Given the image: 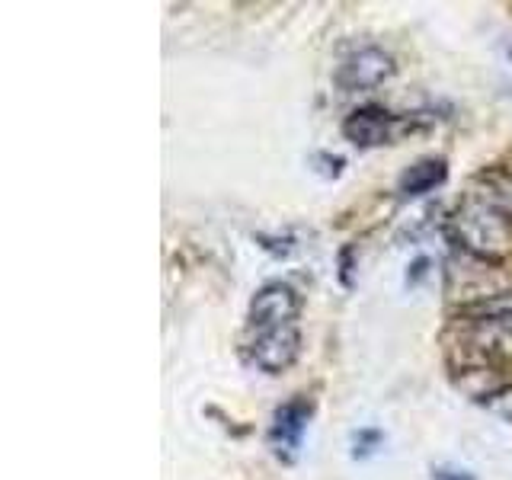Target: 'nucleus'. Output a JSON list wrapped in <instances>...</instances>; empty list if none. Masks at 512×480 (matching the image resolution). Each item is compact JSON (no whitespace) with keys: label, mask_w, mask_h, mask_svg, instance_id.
Here are the masks:
<instances>
[{"label":"nucleus","mask_w":512,"mask_h":480,"mask_svg":"<svg viewBox=\"0 0 512 480\" xmlns=\"http://www.w3.org/2000/svg\"><path fill=\"white\" fill-rule=\"evenodd\" d=\"M452 224L461 247L484 260H503L512 253V202L500 192L468 196L458 205Z\"/></svg>","instance_id":"1"},{"label":"nucleus","mask_w":512,"mask_h":480,"mask_svg":"<svg viewBox=\"0 0 512 480\" xmlns=\"http://www.w3.org/2000/svg\"><path fill=\"white\" fill-rule=\"evenodd\" d=\"M250 343V359L256 368H263L269 375H279L285 368H292L295 359L301 356V333L298 324L285 327H269V330H253Z\"/></svg>","instance_id":"2"},{"label":"nucleus","mask_w":512,"mask_h":480,"mask_svg":"<svg viewBox=\"0 0 512 480\" xmlns=\"http://www.w3.org/2000/svg\"><path fill=\"white\" fill-rule=\"evenodd\" d=\"M298 311H301V301L295 295V288L285 282H269L250 301V330L295 324Z\"/></svg>","instance_id":"3"},{"label":"nucleus","mask_w":512,"mask_h":480,"mask_svg":"<svg viewBox=\"0 0 512 480\" xmlns=\"http://www.w3.org/2000/svg\"><path fill=\"white\" fill-rule=\"evenodd\" d=\"M391 74H394L391 55L381 52L375 45H368V48H359V52H352L340 68H336V84L343 90H372L384 84Z\"/></svg>","instance_id":"4"},{"label":"nucleus","mask_w":512,"mask_h":480,"mask_svg":"<svg viewBox=\"0 0 512 480\" xmlns=\"http://www.w3.org/2000/svg\"><path fill=\"white\" fill-rule=\"evenodd\" d=\"M308 420H311V404L308 400H288V404H282L276 410V416H272V426H269V442L272 448H276V455L292 461L298 455L301 448V436L304 429H308Z\"/></svg>","instance_id":"5"},{"label":"nucleus","mask_w":512,"mask_h":480,"mask_svg":"<svg viewBox=\"0 0 512 480\" xmlns=\"http://www.w3.org/2000/svg\"><path fill=\"white\" fill-rule=\"evenodd\" d=\"M397 116H391L388 109L381 106H362L343 122V135L359 144V148H378V144H388L394 135Z\"/></svg>","instance_id":"6"},{"label":"nucleus","mask_w":512,"mask_h":480,"mask_svg":"<svg viewBox=\"0 0 512 480\" xmlns=\"http://www.w3.org/2000/svg\"><path fill=\"white\" fill-rule=\"evenodd\" d=\"M445 176H448L445 160L442 157H426V160H420V164H413V167H407L404 173H400L397 192L404 199L426 196V192H432L436 186L445 183Z\"/></svg>","instance_id":"7"},{"label":"nucleus","mask_w":512,"mask_h":480,"mask_svg":"<svg viewBox=\"0 0 512 480\" xmlns=\"http://www.w3.org/2000/svg\"><path fill=\"white\" fill-rule=\"evenodd\" d=\"M458 317H464L468 324H503L512 327V292H500L490 298H477L471 304H464L458 311Z\"/></svg>","instance_id":"8"},{"label":"nucleus","mask_w":512,"mask_h":480,"mask_svg":"<svg viewBox=\"0 0 512 480\" xmlns=\"http://www.w3.org/2000/svg\"><path fill=\"white\" fill-rule=\"evenodd\" d=\"M487 404H490L493 410H500L503 416H512V388L490 391V394H487Z\"/></svg>","instance_id":"9"},{"label":"nucleus","mask_w":512,"mask_h":480,"mask_svg":"<svg viewBox=\"0 0 512 480\" xmlns=\"http://www.w3.org/2000/svg\"><path fill=\"white\" fill-rule=\"evenodd\" d=\"M436 480H474L471 474H458V471H436Z\"/></svg>","instance_id":"10"}]
</instances>
